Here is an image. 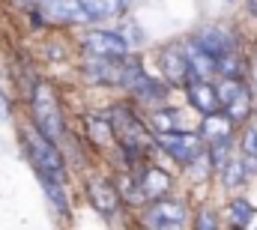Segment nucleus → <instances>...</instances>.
Wrapping results in <instances>:
<instances>
[{
    "mask_svg": "<svg viewBox=\"0 0 257 230\" xmlns=\"http://www.w3.org/2000/svg\"><path fill=\"white\" fill-rule=\"evenodd\" d=\"M33 117H36V129L42 138L57 141L63 135V117L57 108V96L45 81L36 84V90H33Z\"/></svg>",
    "mask_w": 257,
    "mask_h": 230,
    "instance_id": "nucleus-1",
    "label": "nucleus"
},
{
    "mask_svg": "<svg viewBox=\"0 0 257 230\" xmlns=\"http://www.w3.org/2000/svg\"><path fill=\"white\" fill-rule=\"evenodd\" d=\"M27 147H30V156H33V165H36L39 176L63 182V179H66L63 159H60L57 147H54V144H51L48 138H42L39 132H36V135H27Z\"/></svg>",
    "mask_w": 257,
    "mask_h": 230,
    "instance_id": "nucleus-2",
    "label": "nucleus"
},
{
    "mask_svg": "<svg viewBox=\"0 0 257 230\" xmlns=\"http://www.w3.org/2000/svg\"><path fill=\"white\" fill-rule=\"evenodd\" d=\"M111 132L117 135V141L126 147L132 156L150 147V135H147V129H144V126L135 120V114L126 111V108H114V117H111Z\"/></svg>",
    "mask_w": 257,
    "mask_h": 230,
    "instance_id": "nucleus-3",
    "label": "nucleus"
},
{
    "mask_svg": "<svg viewBox=\"0 0 257 230\" xmlns=\"http://www.w3.org/2000/svg\"><path fill=\"white\" fill-rule=\"evenodd\" d=\"M159 147L180 165H192L194 159L203 156L200 135H194V132H165V135H159Z\"/></svg>",
    "mask_w": 257,
    "mask_h": 230,
    "instance_id": "nucleus-4",
    "label": "nucleus"
},
{
    "mask_svg": "<svg viewBox=\"0 0 257 230\" xmlns=\"http://www.w3.org/2000/svg\"><path fill=\"white\" fill-rule=\"evenodd\" d=\"M215 96H218V108H224V117L230 120H245L251 111V96L236 78H224L215 87Z\"/></svg>",
    "mask_w": 257,
    "mask_h": 230,
    "instance_id": "nucleus-5",
    "label": "nucleus"
},
{
    "mask_svg": "<svg viewBox=\"0 0 257 230\" xmlns=\"http://www.w3.org/2000/svg\"><path fill=\"white\" fill-rule=\"evenodd\" d=\"M147 224L153 230H183L186 227V206L180 200H156L150 209H147Z\"/></svg>",
    "mask_w": 257,
    "mask_h": 230,
    "instance_id": "nucleus-6",
    "label": "nucleus"
},
{
    "mask_svg": "<svg viewBox=\"0 0 257 230\" xmlns=\"http://www.w3.org/2000/svg\"><path fill=\"white\" fill-rule=\"evenodd\" d=\"M81 45L93 54V57H126L128 45L123 36L117 33H108V30H93L81 39Z\"/></svg>",
    "mask_w": 257,
    "mask_h": 230,
    "instance_id": "nucleus-7",
    "label": "nucleus"
},
{
    "mask_svg": "<svg viewBox=\"0 0 257 230\" xmlns=\"http://www.w3.org/2000/svg\"><path fill=\"white\" fill-rule=\"evenodd\" d=\"M42 12L48 21H60V24H81L90 21L84 6L78 0H42Z\"/></svg>",
    "mask_w": 257,
    "mask_h": 230,
    "instance_id": "nucleus-8",
    "label": "nucleus"
},
{
    "mask_svg": "<svg viewBox=\"0 0 257 230\" xmlns=\"http://www.w3.org/2000/svg\"><path fill=\"white\" fill-rule=\"evenodd\" d=\"M194 42H197L206 54H212L215 60L233 51V39H230V33H224L221 27H203Z\"/></svg>",
    "mask_w": 257,
    "mask_h": 230,
    "instance_id": "nucleus-9",
    "label": "nucleus"
},
{
    "mask_svg": "<svg viewBox=\"0 0 257 230\" xmlns=\"http://www.w3.org/2000/svg\"><path fill=\"white\" fill-rule=\"evenodd\" d=\"M189 102H192L203 117L218 114V96H215V87H212V84H206L203 78L189 81Z\"/></svg>",
    "mask_w": 257,
    "mask_h": 230,
    "instance_id": "nucleus-10",
    "label": "nucleus"
},
{
    "mask_svg": "<svg viewBox=\"0 0 257 230\" xmlns=\"http://www.w3.org/2000/svg\"><path fill=\"white\" fill-rule=\"evenodd\" d=\"M87 194H90L93 206H96L99 212H105V215H114V212L120 209V194H117V188H114L111 182L93 179V182H90V188H87Z\"/></svg>",
    "mask_w": 257,
    "mask_h": 230,
    "instance_id": "nucleus-11",
    "label": "nucleus"
},
{
    "mask_svg": "<svg viewBox=\"0 0 257 230\" xmlns=\"http://www.w3.org/2000/svg\"><path fill=\"white\" fill-rule=\"evenodd\" d=\"M162 69H165V75L174 84H186L189 81V63H186L183 48H177V45H168L162 51Z\"/></svg>",
    "mask_w": 257,
    "mask_h": 230,
    "instance_id": "nucleus-12",
    "label": "nucleus"
},
{
    "mask_svg": "<svg viewBox=\"0 0 257 230\" xmlns=\"http://www.w3.org/2000/svg\"><path fill=\"white\" fill-rule=\"evenodd\" d=\"M171 188V176L162 171V168H150L141 179V194L150 197V200H162Z\"/></svg>",
    "mask_w": 257,
    "mask_h": 230,
    "instance_id": "nucleus-13",
    "label": "nucleus"
},
{
    "mask_svg": "<svg viewBox=\"0 0 257 230\" xmlns=\"http://www.w3.org/2000/svg\"><path fill=\"white\" fill-rule=\"evenodd\" d=\"M183 54H186L189 69H194L200 78H206V75H212V72H215V57H212V54H206V51H203L197 42H189Z\"/></svg>",
    "mask_w": 257,
    "mask_h": 230,
    "instance_id": "nucleus-14",
    "label": "nucleus"
},
{
    "mask_svg": "<svg viewBox=\"0 0 257 230\" xmlns=\"http://www.w3.org/2000/svg\"><path fill=\"white\" fill-rule=\"evenodd\" d=\"M230 126L233 120L224 114H209L203 117V126H200V138L203 141H218V138H230Z\"/></svg>",
    "mask_w": 257,
    "mask_h": 230,
    "instance_id": "nucleus-15",
    "label": "nucleus"
},
{
    "mask_svg": "<svg viewBox=\"0 0 257 230\" xmlns=\"http://www.w3.org/2000/svg\"><path fill=\"white\" fill-rule=\"evenodd\" d=\"M87 12V18H111L126 9V0H78Z\"/></svg>",
    "mask_w": 257,
    "mask_h": 230,
    "instance_id": "nucleus-16",
    "label": "nucleus"
},
{
    "mask_svg": "<svg viewBox=\"0 0 257 230\" xmlns=\"http://www.w3.org/2000/svg\"><path fill=\"white\" fill-rule=\"evenodd\" d=\"M128 90H132L138 99H144V102H162V99L168 96V93H165V87H162V84H156V81H153V78H147V75H141Z\"/></svg>",
    "mask_w": 257,
    "mask_h": 230,
    "instance_id": "nucleus-17",
    "label": "nucleus"
},
{
    "mask_svg": "<svg viewBox=\"0 0 257 230\" xmlns=\"http://www.w3.org/2000/svg\"><path fill=\"white\" fill-rule=\"evenodd\" d=\"M251 215H254V209H251L248 200H233L230 203V224L236 230H245V224L251 221Z\"/></svg>",
    "mask_w": 257,
    "mask_h": 230,
    "instance_id": "nucleus-18",
    "label": "nucleus"
},
{
    "mask_svg": "<svg viewBox=\"0 0 257 230\" xmlns=\"http://www.w3.org/2000/svg\"><path fill=\"white\" fill-rule=\"evenodd\" d=\"M42 182H45V191H48L51 203L57 206V212H60V215H69V203H66V194H63V182H57V179H45V176H42Z\"/></svg>",
    "mask_w": 257,
    "mask_h": 230,
    "instance_id": "nucleus-19",
    "label": "nucleus"
},
{
    "mask_svg": "<svg viewBox=\"0 0 257 230\" xmlns=\"http://www.w3.org/2000/svg\"><path fill=\"white\" fill-rule=\"evenodd\" d=\"M242 176H245V165H242L239 159H227V162L221 165V179H224V185H239Z\"/></svg>",
    "mask_w": 257,
    "mask_h": 230,
    "instance_id": "nucleus-20",
    "label": "nucleus"
},
{
    "mask_svg": "<svg viewBox=\"0 0 257 230\" xmlns=\"http://www.w3.org/2000/svg\"><path fill=\"white\" fill-rule=\"evenodd\" d=\"M90 135H93V141H96V144H108V141L114 138L111 123H108V120H102V117H90Z\"/></svg>",
    "mask_w": 257,
    "mask_h": 230,
    "instance_id": "nucleus-21",
    "label": "nucleus"
},
{
    "mask_svg": "<svg viewBox=\"0 0 257 230\" xmlns=\"http://www.w3.org/2000/svg\"><path fill=\"white\" fill-rule=\"evenodd\" d=\"M242 153H245V168H257V129H248L242 135Z\"/></svg>",
    "mask_w": 257,
    "mask_h": 230,
    "instance_id": "nucleus-22",
    "label": "nucleus"
},
{
    "mask_svg": "<svg viewBox=\"0 0 257 230\" xmlns=\"http://www.w3.org/2000/svg\"><path fill=\"white\" fill-rule=\"evenodd\" d=\"M177 111H156L153 114V126L165 135V132H177Z\"/></svg>",
    "mask_w": 257,
    "mask_h": 230,
    "instance_id": "nucleus-23",
    "label": "nucleus"
},
{
    "mask_svg": "<svg viewBox=\"0 0 257 230\" xmlns=\"http://www.w3.org/2000/svg\"><path fill=\"white\" fill-rule=\"evenodd\" d=\"M218 224H215V215L209 212V209H203L200 212V218H197V230H215Z\"/></svg>",
    "mask_w": 257,
    "mask_h": 230,
    "instance_id": "nucleus-24",
    "label": "nucleus"
},
{
    "mask_svg": "<svg viewBox=\"0 0 257 230\" xmlns=\"http://www.w3.org/2000/svg\"><path fill=\"white\" fill-rule=\"evenodd\" d=\"M245 230H257V212H254V215H251V221L245 224Z\"/></svg>",
    "mask_w": 257,
    "mask_h": 230,
    "instance_id": "nucleus-25",
    "label": "nucleus"
},
{
    "mask_svg": "<svg viewBox=\"0 0 257 230\" xmlns=\"http://www.w3.org/2000/svg\"><path fill=\"white\" fill-rule=\"evenodd\" d=\"M248 6H251V12L257 15V0H248Z\"/></svg>",
    "mask_w": 257,
    "mask_h": 230,
    "instance_id": "nucleus-26",
    "label": "nucleus"
},
{
    "mask_svg": "<svg viewBox=\"0 0 257 230\" xmlns=\"http://www.w3.org/2000/svg\"><path fill=\"white\" fill-rule=\"evenodd\" d=\"M3 111H6V105H3V96H0V117H3Z\"/></svg>",
    "mask_w": 257,
    "mask_h": 230,
    "instance_id": "nucleus-27",
    "label": "nucleus"
},
{
    "mask_svg": "<svg viewBox=\"0 0 257 230\" xmlns=\"http://www.w3.org/2000/svg\"><path fill=\"white\" fill-rule=\"evenodd\" d=\"M254 81H257V66H254Z\"/></svg>",
    "mask_w": 257,
    "mask_h": 230,
    "instance_id": "nucleus-28",
    "label": "nucleus"
}]
</instances>
